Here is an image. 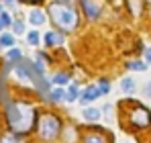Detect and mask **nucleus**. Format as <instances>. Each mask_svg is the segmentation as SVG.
Returning <instances> with one entry per match:
<instances>
[{
	"instance_id": "nucleus-1",
	"label": "nucleus",
	"mask_w": 151,
	"mask_h": 143,
	"mask_svg": "<svg viewBox=\"0 0 151 143\" xmlns=\"http://www.w3.org/2000/svg\"><path fill=\"white\" fill-rule=\"evenodd\" d=\"M6 115H8V125L10 129L21 135V133H29L35 125L37 119V113L33 106H29L25 102H14V104H8L6 108Z\"/></svg>"
},
{
	"instance_id": "nucleus-2",
	"label": "nucleus",
	"mask_w": 151,
	"mask_h": 143,
	"mask_svg": "<svg viewBox=\"0 0 151 143\" xmlns=\"http://www.w3.org/2000/svg\"><path fill=\"white\" fill-rule=\"evenodd\" d=\"M49 17L51 23L59 27L61 31H74L78 27V12L68 4H59V2H51L49 4Z\"/></svg>"
},
{
	"instance_id": "nucleus-3",
	"label": "nucleus",
	"mask_w": 151,
	"mask_h": 143,
	"mask_svg": "<svg viewBox=\"0 0 151 143\" xmlns=\"http://www.w3.org/2000/svg\"><path fill=\"white\" fill-rule=\"evenodd\" d=\"M39 133H41V137L45 141H53L57 137V133H59V121H57V117H53L49 113L43 115V119L39 123Z\"/></svg>"
},
{
	"instance_id": "nucleus-4",
	"label": "nucleus",
	"mask_w": 151,
	"mask_h": 143,
	"mask_svg": "<svg viewBox=\"0 0 151 143\" xmlns=\"http://www.w3.org/2000/svg\"><path fill=\"white\" fill-rule=\"evenodd\" d=\"M129 123H131L133 127H147L151 123L149 110H147L145 106H141V104H135V106L131 108V113H129Z\"/></svg>"
},
{
	"instance_id": "nucleus-5",
	"label": "nucleus",
	"mask_w": 151,
	"mask_h": 143,
	"mask_svg": "<svg viewBox=\"0 0 151 143\" xmlns=\"http://www.w3.org/2000/svg\"><path fill=\"white\" fill-rule=\"evenodd\" d=\"M80 2H82L86 14H88L90 19H98V14H100V6H98L94 0H80Z\"/></svg>"
},
{
	"instance_id": "nucleus-6",
	"label": "nucleus",
	"mask_w": 151,
	"mask_h": 143,
	"mask_svg": "<svg viewBox=\"0 0 151 143\" xmlns=\"http://www.w3.org/2000/svg\"><path fill=\"white\" fill-rule=\"evenodd\" d=\"M100 96V92H98V88L96 86H88L84 92H82V96H80V100L82 102H92L94 98H98Z\"/></svg>"
},
{
	"instance_id": "nucleus-7",
	"label": "nucleus",
	"mask_w": 151,
	"mask_h": 143,
	"mask_svg": "<svg viewBox=\"0 0 151 143\" xmlns=\"http://www.w3.org/2000/svg\"><path fill=\"white\" fill-rule=\"evenodd\" d=\"M82 117L86 121H98L102 117V110L100 108H94V106H88V108L82 110Z\"/></svg>"
},
{
	"instance_id": "nucleus-8",
	"label": "nucleus",
	"mask_w": 151,
	"mask_h": 143,
	"mask_svg": "<svg viewBox=\"0 0 151 143\" xmlns=\"http://www.w3.org/2000/svg\"><path fill=\"white\" fill-rule=\"evenodd\" d=\"M45 43L47 45H61L63 43V35H59V33H55V31H49V33H45Z\"/></svg>"
},
{
	"instance_id": "nucleus-9",
	"label": "nucleus",
	"mask_w": 151,
	"mask_h": 143,
	"mask_svg": "<svg viewBox=\"0 0 151 143\" xmlns=\"http://www.w3.org/2000/svg\"><path fill=\"white\" fill-rule=\"evenodd\" d=\"M29 21L35 25V27H39V25L45 23V14H43L41 10H31V14H29Z\"/></svg>"
},
{
	"instance_id": "nucleus-10",
	"label": "nucleus",
	"mask_w": 151,
	"mask_h": 143,
	"mask_svg": "<svg viewBox=\"0 0 151 143\" xmlns=\"http://www.w3.org/2000/svg\"><path fill=\"white\" fill-rule=\"evenodd\" d=\"M84 143H108V141H106V137H102L100 133H92V135L84 137Z\"/></svg>"
},
{
	"instance_id": "nucleus-11",
	"label": "nucleus",
	"mask_w": 151,
	"mask_h": 143,
	"mask_svg": "<svg viewBox=\"0 0 151 143\" xmlns=\"http://www.w3.org/2000/svg\"><path fill=\"white\" fill-rule=\"evenodd\" d=\"M12 45H14V37L8 33H2L0 35V47H12Z\"/></svg>"
},
{
	"instance_id": "nucleus-12",
	"label": "nucleus",
	"mask_w": 151,
	"mask_h": 143,
	"mask_svg": "<svg viewBox=\"0 0 151 143\" xmlns=\"http://www.w3.org/2000/svg\"><path fill=\"white\" fill-rule=\"evenodd\" d=\"M21 57H23L21 49H10V51H8V55H6V59H8L10 64H14V61H21Z\"/></svg>"
},
{
	"instance_id": "nucleus-13",
	"label": "nucleus",
	"mask_w": 151,
	"mask_h": 143,
	"mask_svg": "<svg viewBox=\"0 0 151 143\" xmlns=\"http://www.w3.org/2000/svg\"><path fill=\"white\" fill-rule=\"evenodd\" d=\"M121 88H123L125 92H133V90H135V80H133V78H123Z\"/></svg>"
},
{
	"instance_id": "nucleus-14",
	"label": "nucleus",
	"mask_w": 151,
	"mask_h": 143,
	"mask_svg": "<svg viewBox=\"0 0 151 143\" xmlns=\"http://www.w3.org/2000/svg\"><path fill=\"white\" fill-rule=\"evenodd\" d=\"M0 143H25V141L14 133V135H2L0 137Z\"/></svg>"
},
{
	"instance_id": "nucleus-15",
	"label": "nucleus",
	"mask_w": 151,
	"mask_h": 143,
	"mask_svg": "<svg viewBox=\"0 0 151 143\" xmlns=\"http://www.w3.org/2000/svg\"><path fill=\"white\" fill-rule=\"evenodd\" d=\"M63 98H65L68 102H74L76 98H78V88H76V86H72V88H70V90L63 94Z\"/></svg>"
},
{
	"instance_id": "nucleus-16",
	"label": "nucleus",
	"mask_w": 151,
	"mask_h": 143,
	"mask_svg": "<svg viewBox=\"0 0 151 143\" xmlns=\"http://www.w3.org/2000/svg\"><path fill=\"white\" fill-rule=\"evenodd\" d=\"M27 41H29V45H39V33L37 31L27 33Z\"/></svg>"
},
{
	"instance_id": "nucleus-17",
	"label": "nucleus",
	"mask_w": 151,
	"mask_h": 143,
	"mask_svg": "<svg viewBox=\"0 0 151 143\" xmlns=\"http://www.w3.org/2000/svg\"><path fill=\"white\" fill-rule=\"evenodd\" d=\"M147 68L145 64H141V61H129V70H135V72H143Z\"/></svg>"
},
{
	"instance_id": "nucleus-18",
	"label": "nucleus",
	"mask_w": 151,
	"mask_h": 143,
	"mask_svg": "<svg viewBox=\"0 0 151 143\" xmlns=\"http://www.w3.org/2000/svg\"><path fill=\"white\" fill-rule=\"evenodd\" d=\"M63 94H65V92H63L61 88H55V90L51 92V100H53V102H57V100H61V98H63Z\"/></svg>"
},
{
	"instance_id": "nucleus-19",
	"label": "nucleus",
	"mask_w": 151,
	"mask_h": 143,
	"mask_svg": "<svg viewBox=\"0 0 151 143\" xmlns=\"http://www.w3.org/2000/svg\"><path fill=\"white\" fill-rule=\"evenodd\" d=\"M68 82H70V76H65V74H57V76H55V84L63 86V84H68Z\"/></svg>"
},
{
	"instance_id": "nucleus-20",
	"label": "nucleus",
	"mask_w": 151,
	"mask_h": 143,
	"mask_svg": "<svg viewBox=\"0 0 151 143\" xmlns=\"http://www.w3.org/2000/svg\"><path fill=\"white\" fill-rule=\"evenodd\" d=\"M96 88H98V92H100V94H108V88H110V86H108V82H106V80H100Z\"/></svg>"
},
{
	"instance_id": "nucleus-21",
	"label": "nucleus",
	"mask_w": 151,
	"mask_h": 143,
	"mask_svg": "<svg viewBox=\"0 0 151 143\" xmlns=\"http://www.w3.org/2000/svg\"><path fill=\"white\" fill-rule=\"evenodd\" d=\"M12 29H14V33H17V35H23V33H25V25L21 23V21H17V23L12 25Z\"/></svg>"
},
{
	"instance_id": "nucleus-22",
	"label": "nucleus",
	"mask_w": 151,
	"mask_h": 143,
	"mask_svg": "<svg viewBox=\"0 0 151 143\" xmlns=\"http://www.w3.org/2000/svg\"><path fill=\"white\" fill-rule=\"evenodd\" d=\"M143 94L147 96V98H151V82H147V84L143 86Z\"/></svg>"
},
{
	"instance_id": "nucleus-23",
	"label": "nucleus",
	"mask_w": 151,
	"mask_h": 143,
	"mask_svg": "<svg viewBox=\"0 0 151 143\" xmlns=\"http://www.w3.org/2000/svg\"><path fill=\"white\" fill-rule=\"evenodd\" d=\"M145 57H147V61L151 64V47H149V49H145Z\"/></svg>"
},
{
	"instance_id": "nucleus-24",
	"label": "nucleus",
	"mask_w": 151,
	"mask_h": 143,
	"mask_svg": "<svg viewBox=\"0 0 151 143\" xmlns=\"http://www.w3.org/2000/svg\"><path fill=\"white\" fill-rule=\"evenodd\" d=\"M55 2H59V4H68V6H72V0H55Z\"/></svg>"
},
{
	"instance_id": "nucleus-25",
	"label": "nucleus",
	"mask_w": 151,
	"mask_h": 143,
	"mask_svg": "<svg viewBox=\"0 0 151 143\" xmlns=\"http://www.w3.org/2000/svg\"><path fill=\"white\" fill-rule=\"evenodd\" d=\"M4 2H6L8 6H12V4H14V0H4Z\"/></svg>"
},
{
	"instance_id": "nucleus-26",
	"label": "nucleus",
	"mask_w": 151,
	"mask_h": 143,
	"mask_svg": "<svg viewBox=\"0 0 151 143\" xmlns=\"http://www.w3.org/2000/svg\"><path fill=\"white\" fill-rule=\"evenodd\" d=\"M25 2H39V0H25Z\"/></svg>"
},
{
	"instance_id": "nucleus-27",
	"label": "nucleus",
	"mask_w": 151,
	"mask_h": 143,
	"mask_svg": "<svg viewBox=\"0 0 151 143\" xmlns=\"http://www.w3.org/2000/svg\"><path fill=\"white\" fill-rule=\"evenodd\" d=\"M0 10H2V6H0Z\"/></svg>"
}]
</instances>
